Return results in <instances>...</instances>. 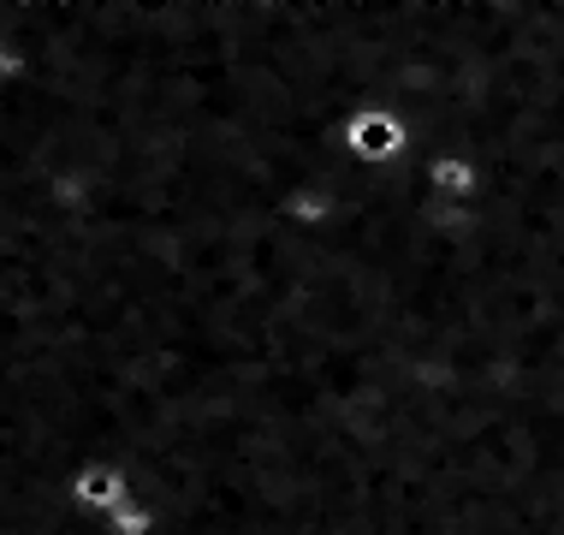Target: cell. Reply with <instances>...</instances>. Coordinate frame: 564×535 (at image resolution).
I'll return each instance as SVG.
<instances>
[{
	"label": "cell",
	"instance_id": "3957f363",
	"mask_svg": "<svg viewBox=\"0 0 564 535\" xmlns=\"http://www.w3.org/2000/svg\"><path fill=\"white\" fill-rule=\"evenodd\" d=\"M429 196H434V203H476V196H481V167L469 161L464 149L434 143V156H429Z\"/></svg>",
	"mask_w": 564,
	"mask_h": 535
},
{
	"label": "cell",
	"instance_id": "7a4b0ae2",
	"mask_svg": "<svg viewBox=\"0 0 564 535\" xmlns=\"http://www.w3.org/2000/svg\"><path fill=\"white\" fill-rule=\"evenodd\" d=\"M131 494H137L131 470L113 464V458H96V464H84L78 477H72V506H78L84 517H108V512L126 506Z\"/></svg>",
	"mask_w": 564,
	"mask_h": 535
},
{
	"label": "cell",
	"instance_id": "6da1fadb",
	"mask_svg": "<svg viewBox=\"0 0 564 535\" xmlns=\"http://www.w3.org/2000/svg\"><path fill=\"white\" fill-rule=\"evenodd\" d=\"M339 149L357 167H399L422 149V137L410 131L392 107H357V114L345 119V131H339Z\"/></svg>",
	"mask_w": 564,
	"mask_h": 535
}]
</instances>
